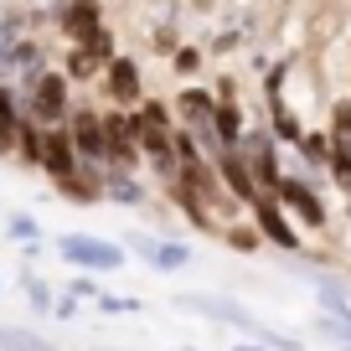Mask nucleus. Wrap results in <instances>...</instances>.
<instances>
[{
	"label": "nucleus",
	"instance_id": "obj_17",
	"mask_svg": "<svg viewBox=\"0 0 351 351\" xmlns=\"http://www.w3.org/2000/svg\"><path fill=\"white\" fill-rule=\"evenodd\" d=\"M104 202L114 207H150V186H145L140 176H104Z\"/></svg>",
	"mask_w": 351,
	"mask_h": 351
},
{
	"label": "nucleus",
	"instance_id": "obj_29",
	"mask_svg": "<svg viewBox=\"0 0 351 351\" xmlns=\"http://www.w3.org/2000/svg\"><path fill=\"white\" fill-rule=\"evenodd\" d=\"M62 295H73V300H99V285H93L88 274H73V285H67Z\"/></svg>",
	"mask_w": 351,
	"mask_h": 351
},
{
	"label": "nucleus",
	"instance_id": "obj_28",
	"mask_svg": "<svg viewBox=\"0 0 351 351\" xmlns=\"http://www.w3.org/2000/svg\"><path fill=\"white\" fill-rule=\"evenodd\" d=\"M93 305H99L104 315H130V310H140V300H114V295H99Z\"/></svg>",
	"mask_w": 351,
	"mask_h": 351
},
{
	"label": "nucleus",
	"instance_id": "obj_14",
	"mask_svg": "<svg viewBox=\"0 0 351 351\" xmlns=\"http://www.w3.org/2000/svg\"><path fill=\"white\" fill-rule=\"evenodd\" d=\"M165 191H171V197H176V207L186 212V222H191V228H197V232H207V238H222V222H217V212H212V207H207V202H202V197H197V191H191V186H181V181H171V186H165Z\"/></svg>",
	"mask_w": 351,
	"mask_h": 351
},
{
	"label": "nucleus",
	"instance_id": "obj_12",
	"mask_svg": "<svg viewBox=\"0 0 351 351\" xmlns=\"http://www.w3.org/2000/svg\"><path fill=\"white\" fill-rule=\"evenodd\" d=\"M212 165H217L222 186H228L232 197L243 202V207H248V202L258 197V186H253V171H248V155H243L238 145H232V150H217V155H212Z\"/></svg>",
	"mask_w": 351,
	"mask_h": 351
},
{
	"label": "nucleus",
	"instance_id": "obj_8",
	"mask_svg": "<svg viewBox=\"0 0 351 351\" xmlns=\"http://www.w3.org/2000/svg\"><path fill=\"white\" fill-rule=\"evenodd\" d=\"M52 26L67 36L73 47H83V42H93V36L104 32V0H52Z\"/></svg>",
	"mask_w": 351,
	"mask_h": 351
},
{
	"label": "nucleus",
	"instance_id": "obj_15",
	"mask_svg": "<svg viewBox=\"0 0 351 351\" xmlns=\"http://www.w3.org/2000/svg\"><path fill=\"white\" fill-rule=\"evenodd\" d=\"M217 99V93H212ZM217 140H222V150H232V145H243V134H248V114H243V104H238V93H228V99H217Z\"/></svg>",
	"mask_w": 351,
	"mask_h": 351
},
{
	"label": "nucleus",
	"instance_id": "obj_3",
	"mask_svg": "<svg viewBox=\"0 0 351 351\" xmlns=\"http://www.w3.org/2000/svg\"><path fill=\"white\" fill-rule=\"evenodd\" d=\"M21 114L36 119V124H47V130L67 124V114H73V77H67L62 67H47V73L21 93Z\"/></svg>",
	"mask_w": 351,
	"mask_h": 351
},
{
	"label": "nucleus",
	"instance_id": "obj_25",
	"mask_svg": "<svg viewBox=\"0 0 351 351\" xmlns=\"http://www.w3.org/2000/svg\"><path fill=\"white\" fill-rule=\"evenodd\" d=\"M320 336H330V341H341V346L351 351V315H326V310H320Z\"/></svg>",
	"mask_w": 351,
	"mask_h": 351
},
{
	"label": "nucleus",
	"instance_id": "obj_20",
	"mask_svg": "<svg viewBox=\"0 0 351 351\" xmlns=\"http://www.w3.org/2000/svg\"><path fill=\"white\" fill-rule=\"evenodd\" d=\"M0 351H62V346L36 336L32 326H0Z\"/></svg>",
	"mask_w": 351,
	"mask_h": 351
},
{
	"label": "nucleus",
	"instance_id": "obj_24",
	"mask_svg": "<svg viewBox=\"0 0 351 351\" xmlns=\"http://www.w3.org/2000/svg\"><path fill=\"white\" fill-rule=\"evenodd\" d=\"M326 176H330V181H336V191H341V197H351V150H336V145H330Z\"/></svg>",
	"mask_w": 351,
	"mask_h": 351
},
{
	"label": "nucleus",
	"instance_id": "obj_30",
	"mask_svg": "<svg viewBox=\"0 0 351 351\" xmlns=\"http://www.w3.org/2000/svg\"><path fill=\"white\" fill-rule=\"evenodd\" d=\"M52 315H57V320H73V315H77V300H73V295L52 300Z\"/></svg>",
	"mask_w": 351,
	"mask_h": 351
},
{
	"label": "nucleus",
	"instance_id": "obj_18",
	"mask_svg": "<svg viewBox=\"0 0 351 351\" xmlns=\"http://www.w3.org/2000/svg\"><path fill=\"white\" fill-rule=\"evenodd\" d=\"M104 67H109V62H104L93 47H67V57H62V73L73 77V83H99Z\"/></svg>",
	"mask_w": 351,
	"mask_h": 351
},
{
	"label": "nucleus",
	"instance_id": "obj_31",
	"mask_svg": "<svg viewBox=\"0 0 351 351\" xmlns=\"http://www.w3.org/2000/svg\"><path fill=\"white\" fill-rule=\"evenodd\" d=\"M232 351H269V346H258V341H238Z\"/></svg>",
	"mask_w": 351,
	"mask_h": 351
},
{
	"label": "nucleus",
	"instance_id": "obj_7",
	"mask_svg": "<svg viewBox=\"0 0 351 351\" xmlns=\"http://www.w3.org/2000/svg\"><path fill=\"white\" fill-rule=\"evenodd\" d=\"M248 222L263 232V243L279 253H289V258H300L305 253V243H300V228L289 222V212L279 207V197H253L248 202Z\"/></svg>",
	"mask_w": 351,
	"mask_h": 351
},
{
	"label": "nucleus",
	"instance_id": "obj_9",
	"mask_svg": "<svg viewBox=\"0 0 351 351\" xmlns=\"http://www.w3.org/2000/svg\"><path fill=\"white\" fill-rule=\"evenodd\" d=\"M99 93L114 104V109H134L145 99V73L130 52H114V62L99 73Z\"/></svg>",
	"mask_w": 351,
	"mask_h": 351
},
{
	"label": "nucleus",
	"instance_id": "obj_13",
	"mask_svg": "<svg viewBox=\"0 0 351 351\" xmlns=\"http://www.w3.org/2000/svg\"><path fill=\"white\" fill-rule=\"evenodd\" d=\"M77 165H83V160H77L67 130H62V124H57V130H47V140H42V165H36V171H42L47 181H62V176H73Z\"/></svg>",
	"mask_w": 351,
	"mask_h": 351
},
{
	"label": "nucleus",
	"instance_id": "obj_10",
	"mask_svg": "<svg viewBox=\"0 0 351 351\" xmlns=\"http://www.w3.org/2000/svg\"><path fill=\"white\" fill-rule=\"evenodd\" d=\"M134 134H140V155H160L171 150V134H176V114L165 99H150L145 93L140 104H134Z\"/></svg>",
	"mask_w": 351,
	"mask_h": 351
},
{
	"label": "nucleus",
	"instance_id": "obj_6",
	"mask_svg": "<svg viewBox=\"0 0 351 351\" xmlns=\"http://www.w3.org/2000/svg\"><path fill=\"white\" fill-rule=\"evenodd\" d=\"M124 248H134L140 253V263L145 269H155V274H181V269H191V258H197V248L191 243H181V238H160V232H124Z\"/></svg>",
	"mask_w": 351,
	"mask_h": 351
},
{
	"label": "nucleus",
	"instance_id": "obj_19",
	"mask_svg": "<svg viewBox=\"0 0 351 351\" xmlns=\"http://www.w3.org/2000/svg\"><path fill=\"white\" fill-rule=\"evenodd\" d=\"M42 140H47V124L21 119V134H16V165L36 171V165H42Z\"/></svg>",
	"mask_w": 351,
	"mask_h": 351
},
{
	"label": "nucleus",
	"instance_id": "obj_21",
	"mask_svg": "<svg viewBox=\"0 0 351 351\" xmlns=\"http://www.w3.org/2000/svg\"><path fill=\"white\" fill-rule=\"evenodd\" d=\"M21 295H26V305H32L36 315H52V285H47V279L36 274L32 263L21 269Z\"/></svg>",
	"mask_w": 351,
	"mask_h": 351
},
{
	"label": "nucleus",
	"instance_id": "obj_11",
	"mask_svg": "<svg viewBox=\"0 0 351 351\" xmlns=\"http://www.w3.org/2000/svg\"><path fill=\"white\" fill-rule=\"evenodd\" d=\"M67 140H73L77 160L83 165H104V109H93V104H73V114H67Z\"/></svg>",
	"mask_w": 351,
	"mask_h": 351
},
{
	"label": "nucleus",
	"instance_id": "obj_4",
	"mask_svg": "<svg viewBox=\"0 0 351 351\" xmlns=\"http://www.w3.org/2000/svg\"><path fill=\"white\" fill-rule=\"evenodd\" d=\"M171 114H176V124L181 130H191V140L202 145V155H217L222 150V140H217V99H212V88H181L176 93V104H171Z\"/></svg>",
	"mask_w": 351,
	"mask_h": 351
},
{
	"label": "nucleus",
	"instance_id": "obj_23",
	"mask_svg": "<svg viewBox=\"0 0 351 351\" xmlns=\"http://www.w3.org/2000/svg\"><path fill=\"white\" fill-rule=\"evenodd\" d=\"M222 243H228V248H238V253H258V248H269V243H263V232L253 228V222H228V228H222Z\"/></svg>",
	"mask_w": 351,
	"mask_h": 351
},
{
	"label": "nucleus",
	"instance_id": "obj_22",
	"mask_svg": "<svg viewBox=\"0 0 351 351\" xmlns=\"http://www.w3.org/2000/svg\"><path fill=\"white\" fill-rule=\"evenodd\" d=\"M326 134H330V145H336V150H351V93H346V99H336V104H330Z\"/></svg>",
	"mask_w": 351,
	"mask_h": 351
},
{
	"label": "nucleus",
	"instance_id": "obj_27",
	"mask_svg": "<svg viewBox=\"0 0 351 351\" xmlns=\"http://www.w3.org/2000/svg\"><path fill=\"white\" fill-rule=\"evenodd\" d=\"M171 67H176L181 77H197V73H202V47H176V52H171Z\"/></svg>",
	"mask_w": 351,
	"mask_h": 351
},
{
	"label": "nucleus",
	"instance_id": "obj_5",
	"mask_svg": "<svg viewBox=\"0 0 351 351\" xmlns=\"http://www.w3.org/2000/svg\"><path fill=\"white\" fill-rule=\"evenodd\" d=\"M274 197H279V207L289 212V222H300V228H310V232L330 228V207L320 202V186H310L305 176L285 171V176H279V186H274Z\"/></svg>",
	"mask_w": 351,
	"mask_h": 351
},
{
	"label": "nucleus",
	"instance_id": "obj_16",
	"mask_svg": "<svg viewBox=\"0 0 351 351\" xmlns=\"http://www.w3.org/2000/svg\"><path fill=\"white\" fill-rule=\"evenodd\" d=\"M21 93L16 83H0V155H16V134H21Z\"/></svg>",
	"mask_w": 351,
	"mask_h": 351
},
{
	"label": "nucleus",
	"instance_id": "obj_26",
	"mask_svg": "<svg viewBox=\"0 0 351 351\" xmlns=\"http://www.w3.org/2000/svg\"><path fill=\"white\" fill-rule=\"evenodd\" d=\"M5 232H11L16 243H36V238H42L36 217H26V212H11V217H5Z\"/></svg>",
	"mask_w": 351,
	"mask_h": 351
},
{
	"label": "nucleus",
	"instance_id": "obj_2",
	"mask_svg": "<svg viewBox=\"0 0 351 351\" xmlns=\"http://www.w3.org/2000/svg\"><path fill=\"white\" fill-rule=\"evenodd\" d=\"M52 248H57L62 263H73L77 274H114V269H124V258H130L124 243L99 238V232H57Z\"/></svg>",
	"mask_w": 351,
	"mask_h": 351
},
{
	"label": "nucleus",
	"instance_id": "obj_1",
	"mask_svg": "<svg viewBox=\"0 0 351 351\" xmlns=\"http://www.w3.org/2000/svg\"><path fill=\"white\" fill-rule=\"evenodd\" d=\"M171 305H176V310H186V315L217 320V326L238 330V336L258 341V346H269V351H300V341H295V336H279L274 326H263V320L253 315L248 305H238L232 295H207V289H186V295H176Z\"/></svg>",
	"mask_w": 351,
	"mask_h": 351
},
{
	"label": "nucleus",
	"instance_id": "obj_32",
	"mask_svg": "<svg viewBox=\"0 0 351 351\" xmlns=\"http://www.w3.org/2000/svg\"><path fill=\"white\" fill-rule=\"evenodd\" d=\"M346 217H351V197H346Z\"/></svg>",
	"mask_w": 351,
	"mask_h": 351
}]
</instances>
